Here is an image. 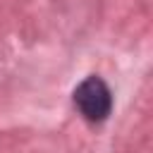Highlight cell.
Here are the masks:
<instances>
[{"mask_svg": "<svg viewBox=\"0 0 153 153\" xmlns=\"http://www.w3.org/2000/svg\"><path fill=\"white\" fill-rule=\"evenodd\" d=\"M74 103L76 108L81 110V115L91 122H100L110 115V108H112V96H110V88L105 86L103 79L98 76H88L84 79L76 91H74Z\"/></svg>", "mask_w": 153, "mask_h": 153, "instance_id": "cell-1", "label": "cell"}]
</instances>
